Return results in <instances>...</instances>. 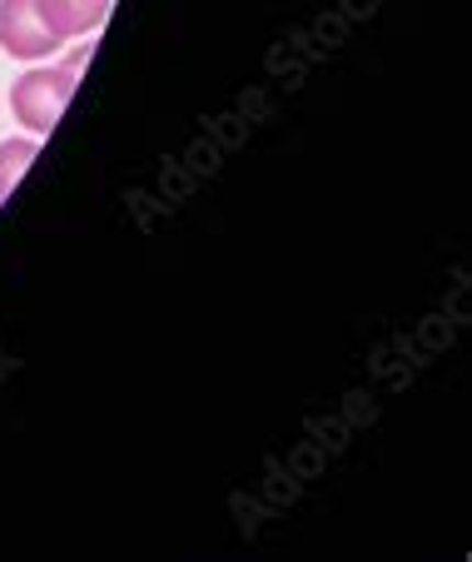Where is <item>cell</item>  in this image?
Masks as SVG:
<instances>
[{
    "label": "cell",
    "mask_w": 472,
    "mask_h": 562,
    "mask_svg": "<svg viewBox=\"0 0 472 562\" xmlns=\"http://www.w3.org/2000/svg\"><path fill=\"white\" fill-rule=\"evenodd\" d=\"M90 55H94V41H85L80 50H70L65 60H35L31 70L11 86V110L31 135H50V130L65 120V110H70V100H75V86H80V70H85Z\"/></svg>",
    "instance_id": "6da1fadb"
},
{
    "label": "cell",
    "mask_w": 472,
    "mask_h": 562,
    "mask_svg": "<svg viewBox=\"0 0 472 562\" xmlns=\"http://www.w3.org/2000/svg\"><path fill=\"white\" fill-rule=\"evenodd\" d=\"M0 50L25 65L60 55V41H55L50 25L41 21V5H35V0H0Z\"/></svg>",
    "instance_id": "7a4b0ae2"
},
{
    "label": "cell",
    "mask_w": 472,
    "mask_h": 562,
    "mask_svg": "<svg viewBox=\"0 0 472 562\" xmlns=\"http://www.w3.org/2000/svg\"><path fill=\"white\" fill-rule=\"evenodd\" d=\"M35 155H41V145H35L31 135L0 139V200H11V194H15V184H21V175L31 170Z\"/></svg>",
    "instance_id": "277c9868"
},
{
    "label": "cell",
    "mask_w": 472,
    "mask_h": 562,
    "mask_svg": "<svg viewBox=\"0 0 472 562\" xmlns=\"http://www.w3.org/2000/svg\"><path fill=\"white\" fill-rule=\"evenodd\" d=\"M41 5V21L50 25L55 41H80V35H94L110 21V0H35Z\"/></svg>",
    "instance_id": "3957f363"
}]
</instances>
